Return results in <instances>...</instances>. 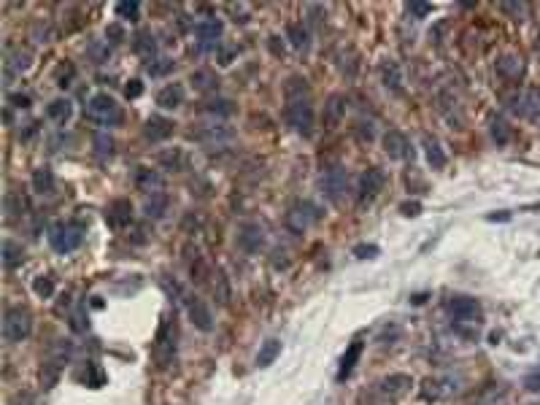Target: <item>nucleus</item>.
<instances>
[{
  "label": "nucleus",
  "instance_id": "20",
  "mask_svg": "<svg viewBox=\"0 0 540 405\" xmlns=\"http://www.w3.org/2000/svg\"><path fill=\"white\" fill-rule=\"evenodd\" d=\"M173 127H176V125H173L171 119H165V116H149L146 125H143V135H146L151 143H160V141L171 138Z\"/></svg>",
  "mask_w": 540,
  "mask_h": 405
},
{
  "label": "nucleus",
  "instance_id": "46",
  "mask_svg": "<svg viewBox=\"0 0 540 405\" xmlns=\"http://www.w3.org/2000/svg\"><path fill=\"white\" fill-rule=\"evenodd\" d=\"M524 389H527V392H540V368L530 370V373L524 376Z\"/></svg>",
  "mask_w": 540,
  "mask_h": 405
},
{
  "label": "nucleus",
  "instance_id": "2",
  "mask_svg": "<svg viewBox=\"0 0 540 405\" xmlns=\"http://www.w3.org/2000/svg\"><path fill=\"white\" fill-rule=\"evenodd\" d=\"M176 349H178V327H176V316L168 314V316H162V322L157 327L151 354L160 368H171V362L176 359Z\"/></svg>",
  "mask_w": 540,
  "mask_h": 405
},
{
  "label": "nucleus",
  "instance_id": "40",
  "mask_svg": "<svg viewBox=\"0 0 540 405\" xmlns=\"http://www.w3.org/2000/svg\"><path fill=\"white\" fill-rule=\"evenodd\" d=\"M511 127L503 122V119H494L492 122V138L497 141V146H508L511 143Z\"/></svg>",
  "mask_w": 540,
  "mask_h": 405
},
{
  "label": "nucleus",
  "instance_id": "11",
  "mask_svg": "<svg viewBox=\"0 0 540 405\" xmlns=\"http://www.w3.org/2000/svg\"><path fill=\"white\" fill-rule=\"evenodd\" d=\"M381 189H384V173L378 168H370V170H365L360 176V181H357V200L360 203H370V200L378 197Z\"/></svg>",
  "mask_w": 540,
  "mask_h": 405
},
{
  "label": "nucleus",
  "instance_id": "14",
  "mask_svg": "<svg viewBox=\"0 0 540 405\" xmlns=\"http://www.w3.org/2000/svg\"><path fill=\"white\" fill-rule=\"evenodd\" d=\"M195 141H200L203 146H208V149H219V146H225L232 141V130L225 127V125H205V127H200L198 133H192Z\"/></svg>",
  "mask_w": 540,
  "mask_h": 405
},
{
  "label": "nucleus",
  "instance_id": "5",
  "mask_svg": "<svg viewBox=\"0 0 540 405\" xmlns=\"http://www.w3.org/2000/svg\"><path fill=\"white\" fill-rule=\"evenodd\" d=\"M32 332V316L28 308L22 305H11L3 314V338L6 343H22Z\"/></svg>",
  "mask_w": 540,
  "mask_h": 405
},
{
  "label": "nucleus",
  "instance_id": "22",
  "mask_svg": "<svg viewBox=\"0 0 540 405\" xmlns=\"http://www.w3.org/2000/svg\"><path fill=\"white\" fill-rule=\"evenodd\" d=\"M184 98H187V89L181 84H165L160 92H157V106L173 111V108L184 106Z\"/></svg>",
  "mask_w": 540,
  "mask_h": 405
},
{
  "label": "nucleus",
  "instance_id": "9",
  "mask_svg": "<svg viewBox=\"0 0 540 405\" xmlns=\"http://www.w3.org/2000/svg\"><path fill=\"white\" fill-rule=\"evenodd\" d=\"M511 111L516 116L540 125V89H524L511 100Z\"/></svg>",
  "mask_w": 540,
  "mask_h": 405
},
{
  "label": "nucleus",
  "instance_id": "47",
  "mask_svg": "<svg viewBox=\"0 0 540 405\" xmlns=\"http://www.w3.org/2000/svg\"><path fill=\"white\" fill-rule=\"evenodd\" d=\"M503 8H505L508 14H513L516 22H521L524 14H527V3H503Z\"/></svg>",
  "mask_w": 540,
  "mask_h": 405
},
{
  "label": "nucleus",
  "instance_id": "15",
  "mask_svg": "<svg viewBox=\"0 0 540 405\" xmlns=\"http://www.w3.org/2000/svg\"><path fill=\"white\" fill-rule=\"evenodd\" d=\"M408 389H411V376H405V373H395V376L381 378L378 386H375V392H378L381 397H387L389 403L398 400V397H402Z\"/></svg>",
  "mask_w": 540,
  "mask_h": 405
},
{
  "label": "nucleus",
  "instance_id": "35",
  "mask_svg": "<svg viewBox=\"0 0 540 405\" xmlns=\"http://www.w3.org/2000/svg\"><path fill=\"white\" fill-rule=\"evenodd\" d=\"M71 114H73V106H71L68 98H57V100H52V103L46 106V116H49L52 122H57V125H65V122L71 119Z\"/></svg>",
  "mask_w": 540,
  "mask_h": 405
},
{
  "label": "nucleus",
  "instance_id": "36",
  "mask_svg": "<svg viewBox=\"0 0 540 405\" xmlns=\"http://www.w3.org/2000/svg\"><path fill=\"white\" fill-rule=\"evenodd\" d=\"M286 38H289V44L295 49H306L308 46V30H306L303 22H289L286 25Z\"/></svg>",
  "mask_w": 540,
  "mask_h": 405
},
{
  "label": "nucleus",
  "instance_id": "18",
  "mask_svg": "<svg viewBox=\"0 0 540 405\" xmlns=\"http://www.w3.org/2000/svg\"><path fill=\"white\" fill-rule=\"evenodd\" d=\"M106 222H109V227H114V230L127 227V224L133 222V206H130V200H114V203L106 208Z\"/></svg>",
  "mask_w": 540,
  "mask_h": 405
},
{
  "label": "nucleus",
  "instance_id": "51",
  "mask_svg": "<svg viewBox=\"0 0 540 405\" xmlns=\"http://www.w3.org/2000/svg\"><path fill=\"white\" fill-rule=\"evenodd\" d=\"M354 254H357L360 260H370V257H375V254H378V246H365V243H362V246H357V249H354Z\"/></svg>",
  "mask_w": 540,
  "mask_h": 405
},
{
  "label": "nucleus",
  "instance_id": "8",
  "mask_svg": "<svg viewBox=\"0 0 540 405\" xmlns=\"http://www.w3.org/2000/svg\"><path fill=\"white\" fill-rule=\"evenodd\" d=\"M449 314L454 316V322L459 324H481L483 319V308L478 300L473 297H451L449 300Z\"/></svg>",
  "mask_w": 540,
  "mask_h": 405
},
{
  "label": "nucleus",
  "instance_id": "43",
  "mask_svg": "<svg viewBox=\"0 0 540 405\" xmlns=\"http://www.w3.org/2000/svg\"><path fill=\"white\" fill-rule=\"evenodd\" d=\"M32 289H35V295L38 297H52V292H55V281H52L49 276H38V278L32 281Z\"/></svg>",
  "mask_w": 540,
  "mask_h": 405
},
{
  "label": "nucleus",
  "instance_id": "29",
  "mask_svg": "<svg viewBox=\"0 0 540 405\" xmlns=\"http://www.w3.org/2000/svg\"><path fill=\"white\" fill-rule=\"evenodd\" d=\"M32 189H35L41 197L55 195V189H57V179H55V173H52L49 168H38V170H32Z\"/></svg>",
  "mask_w": 540,
  "mask_h": 405
},
{
  "label": "nucleus",
  "instance_id": "17",
  "mask_svg": "<svg viewBox=\"0 0 540 405\" xmlns=\"http://www.w3.org/2000/svg\"><path fill=\"white\" fill-rule=\"evenodd\" d=\"M133 181H136V189H138V192H143L146 197H149V195H157V192H162V187H165V179H162L157 170H151V168H138Z\"/></svg>",
  "mask_w": 540,
  "mask_h": 405
},
{
  "label": "nucleus",
  "instance_id": "7",
  "mask_svg": "<svg viewBox=\"0 0 540 405\" xmlns=\"http://www.w3.org/2000/svg\"><path fill=\"white\" fill-rule=\"evenodd\" d=\"M49 241H52V249H55V251H59V254H71V251H76V249L82 246V241H84V230H82V224L65 222V224H57V227L52 230Z\"/></svg>",
  "mask_w": 540,
  "mask_h": 405
},
{
  "label": "nucleus",
  "instance_id": "23",
  "mask_svg": "<svg viewBox=\"0 0 540 405\" xmlns=\"http://www.w3.org/2000/svg\"><path fill=\"white\" fill-rule=\"evenodd\" d=\"M384 152H387L392 160H402V157H408V152H411L408 138L400 133V130H389V133L384 135Z\"/></svg>",
  "mask_w": 540,
  "mask_h": 405
},
{
  "label": "nucleus",
  "instance_id": "19",
  "mask_svg": "<svg viewBox=\"0 0 540 405\" xmlns=\"http://www.w3.org/2000/svg\"><path fill=\"white\" fill-rule=\"evenodd\" d=\"M222 33H225V27H222V22L216 17H205V19H200L195 25V35L203 44H208V46H219Z\"/></svg>",
  "mask_w": 540,
  "mask_h": 405
},
{
  "label": "nucleus",
  "instance_id": "30",
  "mask_svg": "<svg viewBox=\"0 0 540 405\" xmlns=\"http://www.w3.org/2000/svg\"><path fill=\"white\" fill-rule=\"evenodd\" d=\"M168 206H171V197L165 192H157V195H149L146 197V206H143V214L149 219H162L168 214Z\"/></svg>",
  "mask_w": 540,
  "mask_h": 405
},
{
  "label": "nucleus",
  "instance_id": "26",
  "mask_svg": "<svg viewBox=\"0 0 540 405\" xmlns=\"http://www.w3.org/2000/svg\"><path fill=\"white\" fill-rule=\"evenodd\" d=\"M0 257H3V268L14 270V268H19V265L25 262V249H22V246H19L17 241L6 238V241H3V246H0Z\"/></svg>",
  "mask_w": 540,
  "mask_h": 405
},
{
  "label": "nucleus",
  "instance_id": "24",
  "mask_svg": "<svg viewBox=\"0 0 540 405\" xmlns=\"http://www.w3.org/2000/svg\"><path fill=\"white\" fill-rule=\"evenodd\" d=\"M497 73L508 81H519L524 73V60L519 54H503L497 60Z\"/></svg>",
  "mask_w": 540,
  "mask_h": 405
},
{
  "label": "nucleus",
  "instance_id": "38",
  "mask_svg": "<svg viewBox=\"0 0 540 405\" xmlns=\"http://www.w3.org/2000/svg\"><path fill=\"white\" fill-rule=\"evenodd\" d=\"M133 46H136V52L143 54V57H149V60H151L154 52H157V44H154V35H151V33H138Z\"/></svg>",
  "mask_w": 540,
  "mask_h": 405
},
{
  "label": "nucleus",
  "instance_id": "55",
  "mask_svg": "<svg viewBox=\"0 0 540 405\" xmlns=\"http://www.w3.org/2000/svg\"><path fill=\"white\" fill-rule=\"evenodd\" d=\"M473 405H500L497 400H478V403H473Z\"/></svg>",
  "mask_w": 540,
  "mask_h": 405
},
{
  "label": "nucleus",
  "instance_id": "41",
  "mask_svg": "<svg viewBox=\"0 0 540 405\" xmlns=\"http://www.w3.org/2000/svg\"><path fill=\"white\" fill-rule=\"evenodd\" d=\"M203 111L211 114V116H230L235 111V106L230 100H208V103H203Z\"/></svg>",
  "mask_w": 540,
  "mask_h": 405
},
{
  "label": "nucleus",
  "instance_id": "39",
  "mask_svg": "<svg viewBox=\"0 0 540 405\" xmlns=\"http://www.w3.org/2000/svg\"><path fill=\"white\" fill-rule=\"evenodd\" d=\"M76 79V68H73V62H59L57 71H55V81H57V87H71Z\"/></svg>",
  "mask_w": 540,
  "mask_h": 405
},
{
  "label": "nucleus",
  "instance_id": "1",
  "mask_svg": "<svg viewBox=\"0 0 540 405\" xmlns=\"http://www.w3.org/2000/svg\"><path fill=\"white\" fill-rule=\"evenodd\" d=\"M286 125L300 135H311L313 133V100H311V89H308V81L300 79V76H292L286 81Z\"/></svg>",
  "mask_w": 540,
  "mask_h": 405
},
{
  "label": "nucleus",
  "instance_id": "34",
  "mask_svg": "<svg viewBox=\"0 0 540 405\" xmlns=\"http://www.w3.org/2000/svg\"><path fill=\"white\" fill-rule=\"evenodd\" d=\"M360 357H362V343H360V341H354V343L346 349V354H343L341 370H338V381L351 376V370H354V365L360 362Z\"/></svg>",
  "mask_w": 540,
  "mask_h": 405
},
{
  "label": "nucleus",
  "instance_id": "12",
  "mask_svg": "<svg viewBox=\"0 0 540 405\" xmlns=\"http://www.w3.org/2000/svg\"><path fill=\"white\" fill-rule=\"evenodd\" d=\"M238 246H241L246 254L262 251V246H265V230L259 227V222H243V224L238 227Z\"/></svg>",
  "mask_w": 540,
  "mask_h": 405
},
{
  "label": "nucleus",
  "instance_id": "49",
  "mask_svg": "<svg viewBox=\"0 0 540 405\" xmlns=\"http://www.w3.org/2000/svg\"><path fill=\"white\" fill-rule=\"evenodd\" d=\"M408 11H411L413 17H419V19H425L427 14H432V6H429V3H411Z\"/></svg>",
  "mask_w": 540,
  "mask_h": 405
},
{
  "label": "nucleus",
  "instance_id": "28",
  "mask_svg": "<svg viewBox=\"0 0 540 405\" xmlns=\"http://www.w3.org/2000/svg\"><path fill=\"white\" fill-rule=\"evenodd\" d=\"M3 208H6V219L8 222H19L25 211H28V200L22 197V192H6V200H3Z\"/></svg>",
  "mask_w": 540,
  "mask_h": 405
},
{
  "label": "nucleus",
  "instance_id": "21",
  "mask_svg": "<svg viewBox=\"0 0 540 405\" xmlns=\"http://www.w3.org/2000/svg\"><path fill=\"white\" fill-rule=\"evenodd\" d=\"M346 108H348L346 95H330L327 98V106H324V125L327 127H338L343 119H346Z\"/></svg>",
  "mask_w": 540,
  "mask_h": 405
},
{
  "label": "nucleus",
  "instance_id": "6",
  "mask_svg": "<svg viewBox=\"0 0 540 405\" xmlns=\"http://www.w3.org/2000/svg\"><path fill=\"white\" fill-rule=\"evenodd\" d=\"M319 219H322L319 206H313V203H308V200H300V203H295V206L286 211V227H289L292 233L303 235V233H308V230H311Z\"/></svg>",
  "mask_w": 540,
  "mask_h": 405
},
{
  "label": "nucleus",
  "instance_id": "42",
  "mask_svg": "<svg viewBox=\"0 0 540 405\" xmlns=\"http://www.w3.org/2000/svg\"><path fill=\"white\" fill-rule=\"evenodd\" d=\"M138 14H141V6H138V3H116V17H119V19L136 22Z\"/></svg>",
  "mask_w": 540,
  "mask_h": 405
},
{
  "label": "nucleus",
  "instance_id": "54",
  "mask_svg": "<svg viewBox=\"0 0 540 405\" xmlns=\"http://www.w3.org/2000/svg\"><path fill=\"white\" fill-rule=\"evenodd\" d=\"M109 38H116V41H119V38H122V27H109Z\"/></svg>",
  "mask_w": 540,
  "mask_h": 405
},
{
  "label": "nucleus",
  "instance_id": "13",
  "mask_svg": "<svg viewBox=\"0 0 540 405\" xmlns=\"http://www.w3.org/2000/svg\"><path fill=\"white\" fill-rule=\"evenodd\" d=\"M30 65H32V52H30V49H22V46H19V49H14V52L6 54V62H3V76H6V84H11L17 76H22Z\"/></svg>",
  "mask_w": 540,
  "mask_h": 405
},
{
  "label": "nucleus",
  "instance_id": "10",
  "mask_svg": "<svg viewBox=\"0 0 540 405\" xmlns=\"http://www.w3.org/2000/svg\"><path fill=\"white\" fill-rule=\"evenodd\" d=\"M348 192V173L343 168H333L322 176V195L330 203H341V197Z\"/></svg>",
  "mask_w": 540,
  "mask_h": 405
},
{
  "label": "nucleus",
  "instance_id": "31",
  "mask_svg": "<svg viewBox=\"0 0 540 405\" xmlns=\"http://www.w3.org/2000/svg\"><path fill=\"white\" fill-rule=\"evenodd\" d=\"M192 87L198 89V92H216V87H219V79H216V73L211 71V68H198V71H192Z\"/></svg>",
  "mask_w": 540,
  "mask_h": 405
},
{
  "label": "nucleus",
  "instance_id": "37",
  "mask_svg": "<svg viewBox=\"0 0 540 405\" xmlns=\"http://www.w3.org/2000/svg\"><path fill=\"white\" fill-rule=\"evenodd\" d=\"M157 160H160V165H162L165 170H184V165H187V157H184V152H181V149L162 152Z\"/></svg>",
  "mask_w": 540,
  "mask_h": 405
},
{
  "label": "nucleus",
  "instance_id": "56",
  "mask_svg": "<svg viewBox=\"0 0 540 405\" xmlns=\"http://www.w3.org/2000/svg\"><path fill=\"white\" fill-rule=\"evenodd\" d=\"M538 52H540V38H538Z\"/></svg>",
  "mask_w": 540,
  "mask_h": 405
},
{
  "label": "nucleus",
  "instance_id": "53",
  "mask_svg": "<svg viewBox=\"0 0 540 405\" xmlns=\"http://www.w3.org/2000/svg\"><path fill=\"white\" fill-rule=\"evenodd\" d=\"M124 92H127V98H138V95L143 92V84H141V81L133 79L130 84H127V89H124Z\"/></svg>",
  "mask_w": 540,
  "mask_h": 405
},
{
  "label": "nucleus",
  "instance_id": "3",
  "mask_svg": "<svg viewBox=\"0 0 540 405\" xmlns=\"http://www.w3.org/2000/svg\"><path fill=\"white\" fill-rule=\"evenodd\" d=\"M86 119L100 125V127H116L124 119V114H122V106L116 103L111 95L100 92V95H92L86 100Z\"/></svg>",
  "mask_w": 540,
  "mask_h": 405
},
{
  "label": "nucleus",
  "instance_id": "27",
  "mask_svg": "<svg viewBox=\"0 0 540 405\" xmlns=\"http://www.w3.org/2000/svg\"><path fill=\"white\" fill-rule=\"evenodd\" d=\"M422 146H425V157H427V162H429V168H432V170H443L449 160H446V152L440 149L438 138L425 135V138H422Z\"/></svg>",
  "mask_w": 540,
  "mask_h": 405
},
{
  "label": "nucleus",
  "instance_id": "44",
  "mask_svg": "<svg viewBox=\"0 0 540 405\" xmlns=\"http://www.w3.org/2000/svg\"><path fill=\"white\" fill-rule=\"evenodd\" d=\"M95 149H97V154H100V157H109V154L114 152V141H111V135H106V133L95 135Z\"/></svg>",
  "mask_w": 540,
  "mask_h": 405
},
{
  "label": "nucleus",
  "instance_id": "50",
  "mask_svg": "<svg viewBox=\"0 0 540 405\" xmlns=\"http://www.w3.org/2000/svg\"><path fill=\"white\" fill-rule=\"evenodd\" d=\"M400 211H402V216H419L422 214V203L419 200H408V203L400 206Z\"/></svg>",
  "mask_w": 540,
  "mask_h": 405
},
{
  "label": "nucleus",
  "instance_id": "16",
  "mask_svg": "<svg viewBox=\"0 0 540 405\" xmlns=\"http://www.w3.org/2000/svg\"><path fill=\"white\" fill-rule=\"evenodd\" d=\"M184 303H187V311H189L192 324H195L198 330H203V332H211V330H214V316H211V308L205 305V300L184 295Z\"/></svg>",
  "mask_w": 540,
  "mask_h": 405
},
{
  "label": "nucleus",
  "instance_id": "52",
  "mask_svg": "<svg viewBox=\"0 0 540 405\" xmlns=\"http://www.w3.org/2000/svg\"><path fill=\"white\" fill-rule=\"evenodd\" d=\"M235 52H238V46H227V49H222V52H219V65H230V62H232V57H235Z\"/></svg>",
  "mask_w": 540,
  "mask_h": 405
},
{
  "label": "nucleus",
  "instance_id": "33",
  "mask_svg": "<svg viewBox=\"0 0 540 405\" xmlns=\"http://www.w3.org/2000/svg\"><path fill=\"white\" fill-rule=\"evenodd\" d=\"M281 354V341L279 338H270L259 346V354H257V368H270L276 362V357Z\"/></svg>",
  "mask_w": 540,
  "mask_h": 405
},
{
  "label": "nucleus",
  "instance_id": "25",
  "mask_svg": "<svg viewBox=\"0 0 540 405\" xmlns=\"http://www.w3.org/2000/svg\"><path fill=\"white\" fill-rule=\"evenodd\" d=\"M381 81L389 92L400 95L402 92V68H400L395 60H384L381 62Z\"/></svg>",
  "mask_w": 540,
  "mask_h": 405
},
{
  "label": "nucleus",
  "instance_id": "45",
  "mask_svg": "<svg viewBox=\"0 0 540 405\" xmlns=\"http://www.w3.org/2000/svg\"><path fill=\"white\" fill-rule=\"evenodd\" d=\"M171 68H173V60H165V57H162V60H154V62H149V65H146V71H149L151 76H162V73H168Z\"/></svg>",
  "mask_w": 540,
  "mask_h": 405
},
{
  "label": "nucleus",
  "instance_id": "48",
  "mask_svg": "<svg viewBox=\"0 0 540 405\" xmlns=\"http://www.w3.org/2000/svg\"><path fill=\"white\" fill-rule=\"evenodd\" d=\"M8 103H11L14 108H19V111H25V108H30V95L14 92V95H8Z\"/></svg>",
  "mask_w": 540,
  "mask_h": 405
},
{
  "label": "nucleus",
  "instance_id": "32",
  "mask_svg": "<svg viewBox=\"0 0 540 405\" xmlns=\"http://www.w3.org/2000/svg\"><path fill=\"white\" fill-rule=\"evenodd\" d=\"M211 292H214V297L222 303V305H227L230 303V284H227V276H225V270H219V268H214L211 270Z\"/></svg>",
  "mask_w": 540,
  "mask_h": 405
},
{
  "label": "nucleus",
  "instance_id": "4",
  "mask_svg": "<svg viewBox=\"0 0 540 405\" xmlns=\"http://www.w3.org/2000/svg\"><path fill=\"white\" fill-rule=\"evenodd\" d=\"M462 389H465V378L459 373H440L422 384V397L429 403H440V400H451L456 395H462Z\"/></svg>",
  "mask_w": 540,
  "mask_h": 405
}]
</instances>
